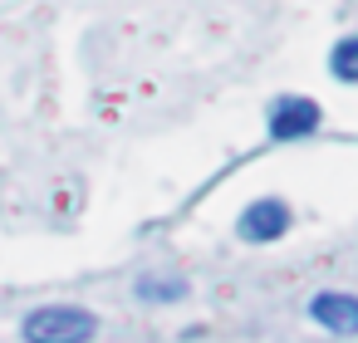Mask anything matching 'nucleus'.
Returning <instances> with one entry per match:
<instances>
[{
  "mask_svg": "<svg viewBox=\"0 0 358 343\" xmlns=\"http://www.w3.org/2000/svg\"><path fill=\"white\" fill-rule=\"evenodd\" d=\"M309 314L329 328V333H358V299L353 294H319L309 304Z\"/></svg>",
  "mask_w": 358,
  "mask_h": 343,
  "instance_id": "obj_4",
  "label": "nucleus"
},
{
  "mask_svg": "<svg viewBox=\"0 0 358 343\" xmlns=\"http://www.w3.org/2000/svg\"><path fill=\"white\" fill-rule=\"evenodd\" d=\"M314 128H319V103H309V98H285V103L275 108V118H270V133H275L280 143L309 138Z\"/></svg>",
  "mask_w": 358,
  "mask_h": 343,
  "instance_id": "obj_2",
  "label": "nucleus"
},
{
  "mask_svg": "<svg viewBox=\"0 0 358 343\" xmlns=\"http://www.w3.org/2000/svg\"><path fill=\"white\" fill-rule=\"evenodd\" d=\"M138 294H143V299H182L187 289H182V279H172V284H162V279H143Z\"/></svg>",
  "mask_w": 358,
  "mask_h": 343,
  "instance_id": "obj_6",
  "label": "nucleus"
},
{
  "mask_svg": "<svg viewBox=\"0 0 358 343\" xmlns=\"http://www.w3.org/2000/svg\"><path fill=\"white\" fill-rule=\"evenodd\" d=\"M94 333H99V319L74 304H50L25 319V343H89Z\"/></svg>",
  "mask_w": 358,
  "mask_h": 343,
  "instance_id": "obj_1",
  "label": "nucleus"
},
{
  "mask_svg": "<svg viewBox=\"0 0 358 343\" xmlns=\"http://www.w3.org/2000/svg\"><path fill=\"white\" fill-rule=\"evenodd\" d=\"M289 231V206L285 201H255L241 216V235L245 240H280Z\"/></svg>",
  "mask_w": 358,
  "mask_h": 343,
  "instance_id": "obj_3",
  "label": "nucleus"
},
{
  "mask_svg": "<svg viewBox=\"0 0 358 343\" xmlns=\"http://www.w3.org/2000/svg\"><path fill=\"white\" fill-rule=\"evenodd\" d=\"M329 64H334V74H338L343 84H358V35L343 40V45L329 54Z\"/></svg>",
  "mask_w": 358,
  "mask_h": 343,
  "instance_id": "obj_5",
  "label": "nucleus"
}]
</instances>
